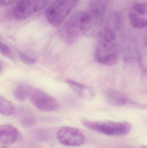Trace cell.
<instances>
[{"label":"cell","instance_id":"1","mask_svg":"<svg viewBox=\"0 0 147 148\" xmlns=\"http://www.w3.org/2000/svg\"><path fill=\"white\" fill-rule=\"evenodd\" d=\"M97 38L95 53L96 60L105 66L115 64L119 60L120 49L114 30L105 26Z\"/></svg>","mask_w":147,"mask_h":148},{"label":"cell","instance_id":"2","mask_svg":"<svg viewBox=\"0 0 147 148\" xmlns=\"http://www.w3.org/2000/svg\"><path fill=\"white\" fill-rule=\"evenodd\" d=\"M78 1V0H55L46 10L47 22L53 27L61 26Z\"/></svg>","mask_w":147,"mask_h":148},{"label":"cell","instance_id":"3","mask_svg":"<svg viewBox=\"0 0 147 148\" xmlns=\"http://www.w3.org/2000/svg\"><path fill=\"white\" fill-rule=\"evenodd\" d=\"M81 122L89 129L110 136L127 134L131 129L130 124L125 122L96 121L87 120H83Z\"/></svg>","mask_w":147,"mask_h":148},{"label":"cell","instance_id":"4","mask_svg":"<svg viewBox=\"0 0 147 148\" xmlns=\"http://www.w3.org/2000/svg\"><path fill=\"white\" fill-rule=\"evenodd\" d=\"M83 11L73 13L65 22L59 31L60 36L64 43L72 45L83 34L81 29V19Z\"/></svg>","mask_w":147,"mask_h":148},{"label":"cell","instance_id":"5","mask_svg":"<svg viewBox=\"0 0 147 148\" xmlns=\"http://www.w3.org/2000/svg\"><path fill=\"white\" fill-rule=\"evenodd\" d=\"M104 14L92 9L83 11L81 19L82 34L87 37H98L103 27Z\"/></svg>","mask_w":147,"mask_h":148},{"label":"cell","instance_id":"6","mask_svg":"<svg viewBox=\"0 0 147 148\" xmlns=\"http://www.w3.org/2000/svg\"><path fill=\"white\" fill-rule=\"evenodd\" d=\"M28 98L32 104L41 111L53 112L60 108L55 98L39 89L33 88Z\"/></svg>","mask_w":147,"mask_h":148},{"label":"cell","instance_id":"7","mask_svg":"<svg viewBox=\"0 0 147 148\" xmlns=\"http://www.w3.org/2000/svg\"><path fill=\"white\" fill-rule=\"evenodd\" d=\"M47 2L48 0H21L14 9L13 16L16 20L26 19L43 9Z\"/></svg>","mask_w":147,"mask_h":148},{"label":"cell","instance_id":"8","mask_svg":"<svg viewBox=\"0 0 147 148\" xmlns=\"http://www.w3.org/2000/svg\"><path fill=\"white\" fill-rule=\"evenodd\" d=\"M129 19L135 28L142 29L147 27V0H133Z\"/></svg>","mask_w":147,"mask_h":148},{"label":"cell","instance_id":"9","mask_svg":"<svg viewBox=\"0 0 147 148\" xmlns=\"http://www.w3.org/2000/svg\"><path fill=\"white\" fill-rule=\"evenodd\" d=\"M57 136L59 142L66 147H80L85 142L83 134L78 129L73 127H61L57 132Z\"/></svg>","mask_w":147,"mask_h":148},{"label":"cell","instance_id":"10","mask_svg":"<svg viewBox=\"0 0 147 148\" xmlns=\"http://www.w3.org/2000/svg\"><path fill=\"white\" fill-rule=\"evenodd\" d=\"M19 132L17 129L10 124H3L0 127V143L3 145H10L17 140Z\"/></svg>","mask_w":147,"mask_h":148},{"label":"cell","instance_id":"11","mask_svg":"<svg viewBox=\"0 0 147 148\" xmlns=\"http://www.w3.org/2000/svg\"><path fill=\"white\" fill-rule=\"evenodd\" d=\"M66 82L69 87L83 99H90L95 96L94 91L87 86L71 79H67Z\"/></svg>","mask_w":147,"mask_h":148},{"label":"cell","instance_id":"12","mask_svg":"<svg viewBox=\"0 0 147 148\" xmlns=\"http://www.w3.org/2000/svg\"><path fill=\"white\" fill-rule=\"evenodd\" d=\"M108 101L112 105L123 106L135 104V103L127 98L121 93L116 91H109L107 94Z\"/></svg>","mask_w":147,"mask_h":148},{"label":"cell","instance_id":"13","mask_svg":"<svg viewBox=\"0 0 147 148\" xmlns=\"http://www.w3.org/2000/svg\"><path fill=\"white\" fill-rule=\"evenodd\" d=\"M32 88L33 87L25 84H17L14 90V96L18 101H23L29 97Z\"/></svg>","mask_w":147,"mask_h":148},{"label":"cell","instance_id":"14","mask_svg":"<svg viewBox=\"0 0 147 148\" xmlns=\"http://www.w3.org/2000/svg\"><path fill=\"white\" fill-rule=\"evenodd\" d=\"M14 111V108L11 102L1 95L0 96V112L3 115L9 116Z\"/></svg>","mask_w":147,"mask_h":148},{"label":"cell","instance_id":"15","mask_svg":"<svg viewBox=\"0 0 147 148\" xmlns=\"http://www.w3.org/2000/svg\"><path fill=\"white\" fill-rule=\"evenodd\" d=\"M19 58L20 60L24 63L28 65L34 64L36 62V60L34 58L31 57L25 53L20 52L19 53Z\"/></svg>","mask_w":147,"mask_h":148},{"label":"cell","instance_id":"16","mask_svg":"<svg viewBox=\"0 0 147 148\" xmlns=\"http://www.w3.org/2000/svg\"><path fill=\"white\" fill-rule=\"evenodd\" d=\"M36 120L32 116H26L23 117L21 121V125L23 127L28 128L35 124Z\"/></svg>","mask_w":147,"mask_h":148},{"label":"cell","instance_id":"17","mask_svg":"<svg viewBox=\"0 0 147 148\" xmlns=\"http://www.w3.org/2000/svg\"><path fill=\"white\" fill-rule=\"evenodd\" d=\"M0 51H1V54L3 56L9 59H13V55L10 49L7 45L2 42H1V45H0Z\"/></svg>","mask_w":147,"mask_h":148},{"label":"cell","instance_id":"18","mask_svg":"<svg viewBox=\"0 0 147 148\" xmlns=\"http://www.w3.org/2000/svg\"><path fill=\"white\" fill-rule=\"evenodd\" d=\"M16 0H0L1 6H5L15 1Z\"/></svg>","mask_w":147,"mask_h":148},{"label":"cell","instance_id":"19","mask_svg":"<svg viewBox=\"0 0 147 148\" xmlns=\"http://www.w3.org/2000/svg\"><path fill=\"white\" fill-rule=\"evenodd\" d=\"M1 148H8L7 147H5V146H3V147H2Z\"/></svg>","mask_w":147,"mask_h":148},{"label":"cell","instance_id":"20","mask_svg":"<svg viewBox=\"0 0 147 148\" xmlns=\"http://www.w3.org/2000/svg\"><path fill=\"white\" fill-rule=\"evenodd\" d=\"M147 148V147H144V148Z\"/></svg>","mask_w":147,"mask_h":148}]
</instances>
